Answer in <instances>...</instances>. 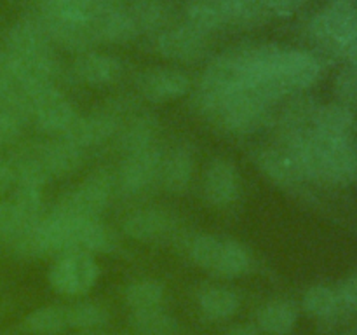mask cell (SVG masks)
Wrapping results in <instances>:
<instances>
[{
  "label": "cell",
  "mask_w": 357,
  "mask_h": 335,
  "mask_svg": "<svg viewBox=\"0 0 357 335\" xmlns=\"http://www.w3.org/2000/svg\"><path fill=\"white\" fill-rule=\"evenodd\" d=\"M197 105L209 121L230 133H253L268 121V107L246 87L227 93L199 89Z\"/></svg>",
  "instance_id": "cell-1"
},
{
  "label": "cell",
  "mask_w": 357,
  "mask_h": 335,
  "mask_svg": "<svg viewBox=\"0 0 357 335\" xmlns=\"http://www.w3.org/2000/svg\"><path fill=\"white\" fill-rule=\"evenodd\" d=\"M114 181L105 171L89 174L79 187L72 188L63 198L52 211L66 218H98L110 202Z\"/></svg>",
  "instance_id": "cell-2"
},
{
  "label": "cell",
  "mask_w": 357,
  "mask_h": 335,
  "mask_svg": "<svg viewBox=\"0 0 357 335\" xmlns=\"http://www.w3.org/2000/svg\"><path fill=\"white\" fill-rule=\"evenodd\" d=\"M357 30V6L352 0H333L317 13L309 24L314 40L323 47L337 49Z\"/></svg>",
  "instance_id": "cell-3"
},
{
  "label": "cell",
  "mask_w": 357,
  "mask_h": 335,
  "mask_svg": "<svg viewBox=\"0 0 357 335\" xmlns=\"http://www.w3.org/2000/svg\"><path fill=\"white\" fill-rule=\"evenodd\" d=\"M100 267L91 255L73 253L56 260L49 271V283L63 295H84L98 281Z\"/></svg>",
  "instance_id": "cell-4"
},
{
  "label": "cell",
  "mask_w": 357,
  "mask_h": 335,
  "mask_svg": "<svg viewBox=\"0 0 357 335\" xmlns=\"http://www.w3.org/2000/svg\"><path fill=\"white\" fill-rule=\"evenodd\" d=\"M121 129V115L117 107H108L105 110L93 112L91 115L79 117L68 126L61 135L63 140L75 145L77 149H86V147L101 145L107 140L114 138Z\"/></svg>",
  "instance_id": "cell-5"
},
{
  "label": "cell",
  "mask_w": 357,
  "mask_h": 335,
  "mask_svg": "<svg viewBox=\"0 0 357 335\" xmlns=\"http://www.w3.org/2000/svg\"><path fill=\"white\" fill-rule=\"evenodd\" d=\"M162 154L155 145L128 154L121 166L119 184L128 194H138L149 188L160 174Z\"/></svg>",
  "instance_id": "cell-6"
},
{
  "label": "cell",
  "mask_w": 357,
  "mask_h": 335,
  "mask_svg": "<svg viewBox=\"0 0 357 335\" xmlns=\"http://www.w3.org/2000/svg\"><path fill=\"white\" fill-rule=\"evenodd\" d=\"M208 49V35L195 31L194 28L178 27L162 31L155 38V51L167 59L192 63L202 58Z\"/></svg>",
  "instance_id": "cell-7"
},
{
  "label": "cell",
  "mask_w": 357,
  "mask_h": 335,
  "mask_svg": "<svg viewBox=\"0 0 357 335\" xmlns=\"http://www.w3.org/2000/svg\"><path fill=\"white\" fill-rule=\"evenodd\" d=\"M274 75L288 87V91L310 87L321 75V63L316 56L305 51H281L275 61Z\"/></svg>",
  "instance_id": "cell-8"
},
{
  "label": "cell",
  "mask_w": 357,
  "mask_h": 335,
  "mask_svg": "<svg viewBox=\"0 0 357 335\" xmlns=\"http://www.w3.org/2000/svg\"><path fill=\"white\" fill-rule=\"evenodd\" d=\"M241 177L236 164L215 159L204 173V198L213 206H229L239 198Z\"/></svg>",
  "instance_id": "cell-9"
},
{
  "label": "cell",
  "mask_w": 357,
  "mask_h": 335,
  "mask_svg": "<svg viewBox=\"0 0 357 335\" xmlns=\"http://www.w3.org/2000/svg\"><path fill=\"white\" fill-rule=\"evenodd\" d=\"M190 89V79L174 68H150L139 77V91L153 103L176 100Z\"/></svg>",
  "instance_id": "cell-10"
},
{
  "label": "cell",
  "mask_w": 357,
  "mask_h": 335,
  "mask_svg": "<svg viewBox=\"0 0 357 335\" xmlns=\"http://www.w3.org/2000/svg\"><path fill=\"white\" fill-rule=\"evenodd\" d=\"M49 49H52L51 40L33 16L17 21L7 31L6 51L16 58H28Z\"/></svg>",
  "instance_id": "cell-11"
},
{
  "label": "cell",
  "mask_w": 357,
  "mask_h": 335,
  "mask_svg": "<svg viewBox=\"0 0 357 335\" xmlns=\"http://www.w3.org/2000/svg\"><path fill=\"white\" fill-rule=\"evenodd\" d=\"M89 24L96 42L126 44V42L132 40L139 35L135 21L124 10L119 9H103V7H100Z\"/></svg>",
  "instance_id": "cell-12"
},
{
  "label": "cell",
  "mask_w": 357,
  "mask_h": 335,
  "mask_svg": "<svg viewBox=\"0 0 357 335\" xmlns=\"http://www.w3.org/2000/svg\"><path fill=\"white\" fill-rule=\"evenodd\" d=\"M122 229L129 237L142 243L162 239L173 229V220L162 209L145 208L126 216Z\"/></svg>",
  "instance_id": "cell-13"
},
{
  "label": "cell",
  "mask_w": 357,
  "mask_h": 335,
  "mask_svg": "<svg viewBox=\"0 0 357 335\" xmlns=\"http://www.w3.org/2000/svg\"><path fill=\"white\" fill-rule=\"evenodd\" d=\"M110 246V234L98 218H70V255L101 253Z\"/></svg>",
  "instance_id": "cell-14"
},
{
  "label": "cell",
  "mask_w": 357,
  "mask_h": 335,
  "mask_svg": "<svg viewBox=\"0 0 357 335\" xmlns=\"http://www.w3.org/2000/svg\"><path fill=\"white\" fill-rule=\"evenodd\" d=\"M38 156L49 177H66L82 164V150L61 136L58 140L38 143Z\"/></svg>",
  "instance_id": "cell-15"
},
{
  "label": "cell",
  "mask_w": 357,
  "mask_h": 335,
  "mask_svg": "<svg viewBox=\"0 0 357 335\" xmlns=\"http://www.w3.org/2000/svg\"><path fill=\"white\" fill-rule=\"evenodd\" d=\"M73 72L84 82L91 86L110 84L122 73V65L117 58L101 52H82L75 59Z\"/></svg>",
  "instance_id": "cell-16"
},
{
  "label": "cell",
  "mask_w": 357,
  "mask_h": 335,
  "mask_svg": "<svg viewBox=\"0 0 357 335\" xmlns=\"http://www.w3.org/2000/svg\"><path fill=\"white\" fill-rule=\"evenodd\" d=\"M192 174H194V157L187 147H178L162 159L159 177L166 191L174 194L185 192L190 185Z\"/></svg>",
  "instance_id": "cell-17"
},
{
  "label": "cell",
  "mask_w": 357,
  "mask_h": 335,
  "mask_svg": "<svg viewBox=\"0 0 357 335\" xmlns=\"http://www.w3.org/2000/svg\"><path fill=\"white\" fill-rule=\"evenodd\" d=\"M75 108L72 107V103L66 100L63 93L42 103L33 112L37 128L47 135H63L68 129V126L75 121Z\"/></svg>",
  "instance_id": "cell-18"
},
{
  "label": "cell",
  "mask_w": 357,
  "mask_h": 335,
  "mask_svg": "<svg viewBox=\"0 0 357 335\" xmlns=\"http://www.w3.org/2000/svg\"><path fill=\"white\" fill-rule=\"evenodd\" d=\"M258 164L261 171L281 187H295L303 181L298 166L284 149L264 150L258 157Z\"/></svg>",
  "instance_id": "cell-19"
},
{
  "label": "cell",
  "mask_w": 357,
  "mask_h": 335,
  "mask_svg": "<svg viewBox=\"0 0 357 335\" xmlns=\"http://www.w3.org/2000/svg\"><path fill=\"white\" fill-rule=\"evenodd\" d=\"M220 7L225 23L241 28L260 27L271 16L264 0H223Z\"/></svg>",
  "instance_id": "cell-20"
},
{
  "label": "cell",
  "mask_w": 357,
  "mask_h": 335,
  "mask_svg": "<svg viewBox=\"0 0 357 335\" xmlns=\"http://www.w3.org/2000/svg\"><path fill=\"white\" fill-rule=\"evenodd\" d=\"M354 126V114L347 105L330 103L317 107L312 119V129L328 136H349Z\"/></svg>",
  "instance_id": "cell-21"
},
{
  "label": "cell",
  "mask_w": 357,
  "mask_h": 335,
  "mask_svg": "<svg viewBox=\"0 0 357 335\" xmlns=\"http://www.w3.org/2000/svg\"><path fill=\"white\" fill-rule=\"evenodd\" d=\"M296 320L298 313L295 306L286 300H274L261 307L258 313V327L271 335H288L295 328Z\"/></svg>",
  "instance_id": "cell-22"
},
{
  "label": "cell",
  "mask_w": 357,
  "mask_h": 335,
  "mask_svg": "<svg viewBox=\"0 0 357 335\" xmlns=\"http://www.w3.org/2000/svg\"><path fill=\"white\" fill-rule=\"evenodd\" d=\"M157 129H159V124H157L155 117H152V115L145 114L131 119L126 124V128L122 129V150H126V154H132L155 145L153 142H155Z\"/></svg>",
  "instance_id": "cell-23"
},
{
  "label": "cell",
  "mask_w": 357,
  "mask_h": 335,
  "mask_svg": "<svg viewBox=\"0 0 357 335\" xmlns=\"http://www.w3.org/2000/svg\"><path fill=\"white\" fill-rule=\"evenodd\" d=\"M199 306L209 320H227L239 309V297L223 286H209L199 297Z\"/></svg>",
  "instance_id": "cell-24"
},
{
  "label": "cell",
  "mask_w": 357,
  "mask_h": 335,
  "mask_svg": "<svg viewBox=\"0 0 357 335\" xmlns=\"http://www.w3.org/2000/svg\"><path fill=\"white\" fill-rule=\"evenodd\" d=\"M66 327V309L58 306H45L31 311L21 323V328L31 335H58Z\"/></svg>",
  "instance_id": "cell-25"
},
{
  "label": "cell",
  "mask_w": 357,
  "mask_h": 335,
  "mask_svg": "<svg viewBox=\"0 0 357 335\" xmlns=\"http://www.w3.org/2000/svg\"><path fill=\"white\" fill-rule=\"evenodd\" d=\"M251 267L250 250L243 243L236 239L222 241V251H220L218 262H216V274L225 276V278H236L244 274Z\"/></svg>",
  "instance_id": "cell-26"
},
{
  "label": "cell",
  "mask_w": 357,
  "mask_h": 335,
  "mask_svg": "<svg viewBox=\"0 0 357 335\" xmlns=\"http://www.w3.org/2000/svg\"><path fill=\"white\" fill-rule=\"evenodd\" d=\"M185 17H187L185 24L202 35L211 34V31L218 30L222 24H225L222 7L209 0H192L188 3Z\"/></svg>",
  "instance_id": "cell-27"
},
{
  "label": "cell",
  "mask_w": 357,
  "mask_h": 335,
  "mask_svg": "<svg viewBox=\"0 0 357 335\" xmlns=\"http://www.w3.org/2000/svg\"><path fill=\"white\" fill-rule=\"evenodd\" d=\"M124 13L135 21L138 31H152L166 21L164 0H129Z\"/></svg>",
  "instance_id": "cell-28"
},
{
  "label": "cell",
  "mask_w": 357,
  "mask_h": 335,
  "mask_svg": "<svg viewBox=\"0 0 357 335\" xmlns=\"http://www.w3.org/2000/svg\"><path fill=\"white\" fill-rule=\"evenodd\" d=\"M131 323L139 335H176L178 325L169 314L160 311L159 307L152 309L135 311L131 316Z\"/></svg>",
  "instance_id": "cell-29"
},
{
  "label": "cell",
  "mask_w": 357,
  "mask_h": 335,
  "mask_svg": "<svg viewBox=\"0 0 357 335\" xmlns=\"http://www.w3.org/2000/svg\"><path fill=\"white\" fill-rule=\"evenodd\" d=\"M303 309L314 318L330 320L342 311L337 292L324 285H316L309 288L303 295Z\"/></svg>",
  "instance_id": "cell-30"
},
{
  "label": "cell",
  "mask_w": 357,
  "mask_h": 335,
  "mask_svg": "<svg viewBox=\"0 0 357 335\" xmlns=\"http://www.w3.org/2000/svg\"><path fill=\"white\" fill-rule=\"evenodd\" d=\"M126 302L132 311L152 309L159 307L164 297V286L155 279H142L135 281L126 288Z\"/></svg>",
  "instance_id": "cell-31"
},
{
  "label": "cell",
  "mask_w": 357,
  "mask_h": 335,
  "mask_svg": "<svg viewBox=\"0 0 357 335\" xmlns=\"http://www.w3.org/2000/svg\"><path fill=\"white\" fill-rule=\"evenodd\" d=\"M100 9L96 0H52L51 6L42 13H51L73 23H91ZM37 14V13H31Z\"/></svg>",
  "instance_id": "cell-32"
},
{
  "label": "cell",
  "mask_w": 357,
  "mask_h": 335,
  "mask_svg": "<svg viewBox=\"0 0 357 335\" xmlns=\"http://www.w3.org/2000/svg\"><path fill=\"white\" fill-rule=\"evenodd\" d=\"M108 321V313L105 307L94 302H82L66 309V323L68 327L80 330H93Z\"/></svg>",
  "instance_id": "cell-33"
},
{
  "label": "cell",
  "mask_w": 357,
  "mask_h": 335,
  "mask_svg": "<svg viewBox=\"0 0 357 335\" xmlns=\"http://www.w3.org/2000/svg\"><path fill=\"white\" fill-rule=\"evenodd\" d=\"M220 251H222V239H218L215 236H209V234L197 236L190 246L192 260L199 267L208 269V271H215Z\"/></svg>",
  "instance_id": "cell-34"
},
{
  "label": "cell",
  "mask_w": 357,
  "mask_h": 335,
  "mask_svg": "<svg viewBox=\"0 0 357 335\" xmlns=\"http://www.w3.org/2000/svg\"><path fill=\"white\" fill-rule=\"evenodd\" d=\"M13 202L17 208V211L21 213V216L24 218V222H35V220L40 218L42 188L17 185V191L14 192Z\"/></svg>",
  "instance_id": "cell-35"
},
{
  "label": "cell",
  "mask_w": 357,
  "mask_h": 335,
  "mask_svg": "<svg viewBox=\"0 0 357 335\" xmlns=\"http://www.w3.org/2000/svg\"><path fill=\"white\" fill-rule=\"evenodd\" d=\"M26 223L13 201H0V239L13 243Z\"/></svg>",
  "instance_id": "cell-36"
},
{
  "label": "cell",
  "mask_w": 357,
  "mask_h": 335,
  "mask_svg": "<svg viewBox=\"0 0 357 335\" xmlns=\"http://www.w3.org/2000/svg\"><path fill=\"white\" fill-rule=\"evenodd\" d=\"M335 94L342 105L357 103V63L338 73L335 79Z\"/></svg>",
  "instance_id": "cell-37"
},
{
  "label": "cell",
  "mask_w": 357,
  "mask_h": 335,
  "mask_svg": "<svg viewBox=\"0 0 357 335\" xmlns=\"http://www.w3.org/2000/svg\"><path fill=\"white\" fill-rule=\"evenodd\" d=\"M20 84V66L10 52L0 51V89L17 87Z\"/></svg>",
  "instance_id": "cell-38"
},
{
  "label": "cell",
  "mask_w": 357,
  "mask_h": 335,
  "mask_svg": "<svg viewBox=\"0 0 357 335\" xmlns=\"http://www.w3.org/2000/svg\"><path fill=\"white\" fill-rule=\"evenodd\" d=\"M337 297L342 309L349 311V313H357V272L347 276L342 281L340 288L337 290Z\"/></svg>",
  "instance_id": "cell-39"
},
{
  "label": "cell",
  "mask_w": 357,
  "mask_h": 335,
  "mask_svg": "<svg viewBox=\"0 0 357 335\" xmlns=\"http://www.w3.org/2000/svg\"><path fill=\"white\" fill-rule=\"evenodd\" d=\"M265 6H267L268 13L275 14V16H291L295 14L307 0H264Z\"/></svg>",
  "instance_id": "cell-40"
},
{
  "label": "cell",
  "mask_w": 357,
  "mask_h": 335,
  "mask_svg": "<svg viewBox=\"0 0 357 335\" xmlns=\"http://www.w3.org/2000/svg\"><path fill=\"white\" fill-rule=\"evenodd\" d=\"M337 52L340 56H344L351 65H356L357 63V30L344 42V44L340 45V47L337 49Z\"/></svg>",
  "instance_id": "cell-41"
},
{
  "label": "cell",
  "mask_w": 357,
  "mask_h": 335,
  "mask_svg": "<svg viewBox=\"0 0 357 335\" xmlns=\"http://www.w3.org/2000/svg\"><path fill=\"white\" fill-rule=\"evenodd\" d=\"M14 184H16V178H14L13 166L9 163L0 161V194L9 191Z\"/></svg>",
  "instance_id": "cell-42"
},
{
  "label": "cell",
  "mask_w": 357,
  "mask_h": 335,
  "mask_svg": "<svg viewBox=\"0 0 357 335\" xmlns=\"http://www.w3.org/2000/svg\"><path fill=\"white\" fill-rule=\"evenodd\" d=\"M225 335H264V332L251 325H237V327L230 328Z\"/></svg>",
  "instance_id": "cell-43"
},
{
  "label": "cell",
  "mask_w": 357,
  "mask_h": 335,
  "mask_svg": "<svg viewBox=\"0 0 357 335\" xmlns=\"http://www.w3.org/2000/svg\"><path fill=\"white\" fill-rule=\"evenodd\" d=\"M79 335H108V334H101V332H89V330H84L82 334Z\"/></svg>",
  "instance_id": "cell-44"
},
{
  "label": "cell",
  "mask_w": 357,
  "mask_h": 335,
  "mask_svg": "<svg viewBox=\"0 0 357 335\" xmlns=\"http://www.w3.org/2000/svg\"><path fill=\"white\" fill-rule=\"evenodd\" d=\"M209 2H215V3H218V6H222L223 0H209Z\"/></svg>",
  "instance_id": "cell-45"
},
{
  "label": "cell",
  "mask_w": 357,
  "mask_h": 335,
  "mask_svg": "<svg viewBox=\"0 0 357 335\" xmlns=\"http://www.w3.org/2000/svg\"><path fill=\"white\" fill-rule=\"evenodd\" d=\"M354 335H357V327L354 328Z\"/></svg>",
  "instance_id": "cell-46"
}]
</instances>
